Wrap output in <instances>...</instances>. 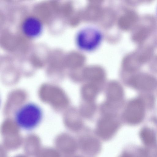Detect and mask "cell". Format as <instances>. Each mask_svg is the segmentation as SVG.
<instances>
[{
    "mask_svg": "<svg viewBox=\"0 0 157 157\" xmlns=\"http://www.w3.org/2000/svg\"><path fill=\"white\" fill-rule=\"evenodd\" d=\"M98 93V89L95 84L90 83L84 85L81 89L82 97L85 101L93 102Z\"/></svg>",
    "mask_w": 157,
    "mask_h": 157,
    "instance_id": "9c48e42d",
    "label": "cell"
},
{
    "mask_svg": "<svg viewBox=\"0 0 157 157\" xmlns=\"http://www.w3.org/2000/svg\"><path fill=\"white\" fill-rule=\"evenodd\" d=\"M129 84L133 87L138 89L149 90L154 89L156 85V81L151 76L141 75L132 78Z\"/></svg>",
    "mask_w": 157,
    "mask_h": 157,
    "instance_id": "5b68a950",
    "label": "cell"
},
{
    "mask_svg": "<svg viewBox=\"0 0 157 157\" xmlns=\"http://www.w3.org/2000/svg\"><path fill=\"white\" fill-rule=\"evenodd\" d=\"M108 100L111 102H118L122 99L124 95L123 88L118 82L112 81L108 84L107 89Z\"/></svg>",
    "mask_w": 157,
    "mask_h": 157,
    "instance_id": "8992f818",
    "label": "cell"
},
{
    "mask_svg": "<svg viewBox=\"0 0 157 157\" xmlns=\"http://www.w3.org/2000/svg\"></svg>",
    "mask_w": 157,
    "mask_h": 157,
    "instance_id": "8fae6325",
    "label": "cell"
},
{
    "mask_svg": "<svg viewBox=\"0 0 157 157\" xmlns=\"http://www.w3.org/2000/svg\"><path fill=\"white\" fill-rule=\"evenodd\" d=\"M95 109V106L93 102L85 101L81 107L80 112L83 116L89 117L94 113Z\"/></svg>",
    "mask_w": 157,
    "mask_h": 157,
    "instance_id": "30bf717a",
    "label": "cell"
},
{
    "mask_svg": "<svg viewBox=\"0 0 157 157\" xmlns=\"http://www.w3.org/2000/svg\"><path fill=\"white\" fill-rule=\"evenodd\" d=\"M84 77L93 84L102 82L105 78L104 72L101 70L93 68L87 70L84 72Z\"/></svg>",
    "mask_w": 157,
    "mask_h": 157,
    "instance_id": "ba28073f",
    "label": "cell"
},
{
    "mask_svg": "<svg viewBox=\"0 0 157 157\" xmlns=\"http://www.w3.org/2000/svg\"><path fill=\"white\" fill-rule=\"evenodd\" d=\"M44 113L41 107L32 102L25 104L15 112V122L20 128L30 131L36 128L43 119Z\"/></svg>",
    "mask_w": 157,
    "mask_h": 157,
    "instance_id": "6da1fadb",
    "label": "cell"
},
{
    "mask_svg": "<svg viewBox=\"0 0 157 157\" xmlns=\"http://www.w3.org/2000/svg\"><path fill=\"white\" fill-rule=\"evenodd\" d=\"M101 35L99 31L92 28H87L81 30L77 37V44L80 48L90 51L95 49L100 44Z\"/></svg>",
    "mask_w": 157,
    "mask_h": 157,
    "instance_id": "7a4b0ae2",
    "label": "cell"
},
{
    "mask_svg": "<svg viewBox=\"0 0 157 157\" xmlns=\"http://www.w3.org/2000/svg\"><path fill=\"white\" fill-rule=\"evenodd\" d=\"M144 104L140 100L135 99L130 101L125 110L124 117L130 123L141 121L144 117Z\"/></svg>",
    "mask_w": 157,
    "mask_h": 157,
    "instance_id": "3957f363",
    "label": "cell"
},
{
    "mask_svg": "<svg viewBox=\"0 0 157 157\" xmlns=\"http://www.w3.org/2000/svg\"><path fill=\"white\" fill-rule=\"evenodd\" d=\"M43 27L41 22L38 18L33 16H30L25 18L23 21L21 29L26 36L33 38L41 34Z\"/></svg>",
    "mask_w": 157,
    "mask_h": 157,
    "instance_id": "277c9868",
    "label": "cell"
},
{
    "mask_svg": "<svg viewBox=\"0 0 157 157\" xmlns=\"http://www.w3.org/2000/svg\"><path fill=\"white\" fill-rule=\"evenodd\" d=\"M118 127L117 122L109 116L101 119L98 124V130L102 134H110L114 132Z\"/></svg>",
    "mask_w": 157,
    "mask_h": 157,
    "instance_id": "52a82bcc",
    "label": "cell"
}]
</instances>
